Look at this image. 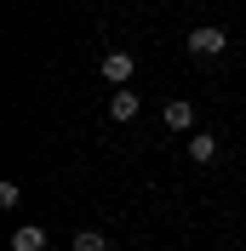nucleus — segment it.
I'll return each instance as SVG.
<instances>
[{
	"label": "nucleus",
	"mask_w": 246,
	"mask_h": 251,
	"mask_svg": "<svg viewBox=\"0 0 246 251\" xmlns=\"http://www.w3.org/2000/svg\"><path fill=\"white\" fill-rule=\"evenodd\" d=\"M223 46H229V34L217 29V23H200V29L189 34V51H195V57H217Z\"/></svg>",
	"instance_id": "obj_1"
},
{
	"label": "nucleus",
	"mask_w": 246,
	"mask_h": 251,
	"mask_svg": "<svg viewBox=\"0 0 246 251\" xmlns=\"http://www.w3.org/2000/svg\"><path fill=\"white\" fill-rule=\"evenodd\" d=\"M138 109H143V103L132 97V86H121V92L109 97V120H121V126H132V120H138Z\"/></svg>",
	"instance_id": "obj_2"
},
{
	"label": "nucleus",
	"mask_w": 246,
	"mask_h": 251,
	"mask_svg": "<svg viewBox=\"0 0 246 251\" xmlns=\"http://www.w3.org/2000/svg\"><path fill=\"white\" fill-rule=\"evenodd\" d=\"M132 69H138V63H132V51H109V57H103V80H115V86H126V80H132Z\"/></svg>",
	"instance_id": "obj_3"
},
{
	"label": "nucleus",
	"mask_w": 246,
	"mask_h": 251,
	"mask_svg": "<svg viewBox=\"0 0 246 251\" xmlns=\"http://www.w3.org/2000/svg\"><path fill=\"white\" fill-rule=\"evenodd\" d=\"M189 160H195V166H212L217 160V137L212 131H195V137H189Z\"/></svg>",
	"instance_id": "obj_4"
},
{
	"label": "nucleus",
	"mask_w": 246,
	"mask_h": 251,
	"mask_svg": "<svg viewBox=\"0 0 246 251\" xmlns=\"http://www.w3.org/2000/svg\"><path fill=\"white\" fill-rule=\"evenodd\" d=\"M160 120H166V131H189V126H195V109H189V103H166Z\"/></svg>",
	"instance_id": "obj_5"
},
{
	"label": "nucleus",
	"mask_w": 246,
	"mask_h": 251,
	"mask_svg": "<svg viewBox=\"0 0 246 251\" xmlns=\"http://www.w3.org/2000/svg\"><path fill=\"white\" fill-rule=\"evenodd\" d=\"M12 251H46V234H40V228H17V234H12Z\"/></svg>",
	"instance_id": "obj_6"
},
{
	"label": "nucleus",
	"mask_w": 246,
	"mask_h": 251,
	"mask_svg": "<svg viewBox=\"0 0 246 251\" xmlns=\"http://www.w3.org/2000/svg\"><path fill=\"white\" fill-rule=\"evenodd\" d=\"M75 251H109V240L97 234V228H80V234H75Z\"/></svg>",
	"instance_id": "obj_7"
}]
</instances>
